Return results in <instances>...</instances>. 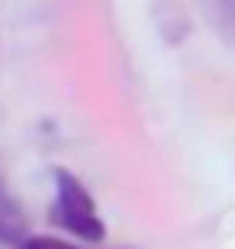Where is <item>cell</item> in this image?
Instances as JSON below:
<instances>
[{"label": "cell", "instance_id": "1", "mask_svg": "<svg viewBox=\"0 0 235 249\" xmlns=\"http://www.w3.org/2000/svg\"><path fill=\"white\" fill-rule=\"evenodd\" d=\"M49 218L63 229L66 235H73L83 246H97L107 239V225L97 211L94 194L86 191V183L66 170L55 166L52 170V204H49Z\"/></svg>", "mask_w": 235, "mask_h": 249}, {"label": "cell", "instance_id": "3", "mask_svg": "<svg viewBox=\"0 0 235 249\" xmlns=\"http://www.w3.org/2000/svg\"><path fill=\"white\" fill-rule=\"evenodd\" d=\"M17 249H94V246L69 242V239H63V235H28Z\"/></svg>", "mask_w": 235, "mask_h": 249}, {"label": "cell", "instance_id": "2", "mask_svg": "<svg viewBox=\"0 0 235 249\" xmlns=\"http://www.w3.org/2000/svg\"><path fill=\"white\" fill-rule=\"evenodd\" d=\"M24 239H28V214L21 201L14 197V191L0 180V242L21 246Z\"/></svg>", "mask_w": 235, "mask_h": 249}]
</instances>
